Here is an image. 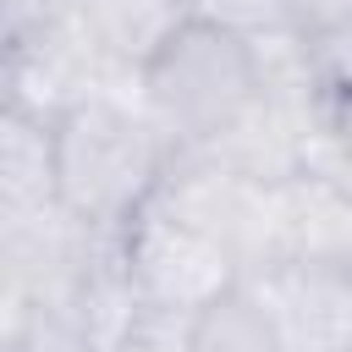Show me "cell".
<instances>
[{
  "mask_svg": "<svg viewBox=\"0 0 352 352\" xmlns=\"http://www.w3.org/2000/svg\"><path fill=\"white\" fill-rule=\"evenodd\" d=\"M192 352H286L280 319L253 275L192 314Z\"/></svg>",
  "mask_w": 352,
  "mask_h": 352,
  "instance_id": "cell-8",
  "label": "cell"
},
{
  "mask_svg": "<svg viewBox=\"0 0 352 352\" xmlns=\"http://www.w3.org/2000/svg\"><path fill=\"white\" fill-rule=\"evenodd\" d=\"M55 132V198L94 231H121L170 176L176 143L148 104L121 88H94L50 116Z\"/></svg>",
  "mask_w": 352,
  "mask_h": 352,
  "instance_id": "cell-1",
  "label": "cell"
},
{
  "mask_svg": "<svg viewBox=\"0 0 352 352\" xmlns=\"http://www.w3.org/2000/svg\"><path fill=\"white\" fill-rule=\"evenodd\" d=\"M286 11L297 33H324V28L352 22V0H286Z\"/></svg>",
  "mask_w": 352,
  "mask_h": 352,
  "instance_id": "cell-11",
  "label": "cell"
},
{
  "mask_svg": "<svg viewBox=\"0 0 352 352\" xmlns=\"http://www.w3.org/2000/svg\"><path fill=\"white\" fill-rule=\"evenodd\" d=\"M82 0H6V22L16 16H55V11H77Z\"/></svg>",
  "mask_w": 352,
  "mask_h": 352,
  "instance_id": "cell-12",
  "label": "cell"
},
{
  "mask_svg": "<svg viewBox=\"0 0 352 352\" xmlns=\"http://www.w3.org/2000/svg\"><path fill=\"white\" fill-rule=\"evenodd\" d=\"M121 258H126L138 302L160 308V314H182V319H192L220 292H231L236 280H248L242 264L209 231H198L176 209H165L160 198H148L121 226Z\"/></svg>",
  "mask_w": 352,
  "mask_h": 352,
  "instance_id": "cell-3",
  "label": "cell"
},
{
  "mask_svg": "<svg viewBox=\"0 0 352 352\" xmlns=\"http://www.w3.org/2000/svg\"><path fill=\"white\" fill-rule=\"evenodd\" d=\"M253 280L280 319L286 352H352V270L280 258Z\"/></svg>",
  "mask_w": 352,
  "mask_h": 352,
  "instance_id": "cell-4",
  "label": "cell"
},
{
  "mask_svg": "<svg viewBox=\"0 0 352 352\" xmlns=\"http://www.w3.org/2000/svg\"><path fill=\"white\" fill-rule=\"evenodd\" d=\"M60 209L55 198V132L50 116L6 104L0 116V220Z\"/></svg>",
  "mask_w": 352,
  "mask_h": 352,
  "instance_id": "cell-7",
  "label": "cell"
},
{
  "mask_svg": "<svg viewBox=\"0 0 352 352\" xmlns=\"http://www.w3.org/2000/svg\"><path fill=\"white\" fill-rule=\"evenodd\" d=\"M138 99L165 126L176 154H204V148L226 143L264 104L258 44L236 28L192 11L187 28L138 77Z\"/></svg>",
  "mask_w": 352,
  "mask_h": 352,
  "instance_id": "cell-2",
  "label": "cell"
},
{
  "mask_svg": "<svg viewBox=\"0 0 352 352\" xmlns=\"http://www.w3.org/2000/svg\"><path fill=\"white\" fill-rule=\"evenodd\" d=\"M192 6H198L204 16H214V22L236 28V33H248V38H264V33L292 28L286 0H192Z\"/></svg>",
  "mask_w": 352,
  "mask_h": 352,
  "instance_id": "cell-10",
  "label": "cell"
},
{
  "mask_svg": "<svg viewBox=\"0 0 352 352\" xmlns=\"http://www.w3.org/2000/svg\"><path fill=\"white\" fill-rule=\"evenodd\" d=\"M104 352H192V319L160 314V308H138V319Z\"/></svg>",
  "mask_w": 352,
  "mask_h": 352,
  "instance_id": "cell-9",
  "label": "cell"
},
{
  "mask_svg": "<svg viewBox=\"0 0 352 352\" xmlns=\"http://www.w3.org/2000/svg\"><path fill=\"white\" fill-rule=\"evenodd\" d=\"M198 6L192 0H82V33L94 44V60L104 72V82H132L154 66V55L187 28Z\"/></svg>",
  "mask_w": 352,
  "mask_h": 352,
  "instance_id": "cell-6",
  "label": "cell"
},
{
  "mask_svg": "<svg viewBox=\"0 0 352 352\" xmlns=\"http://www.w3.org/2000/svg\"><path fill=\"white\" fill-rule=\"evenodd\" d=\"M275 231L280 258L352 270V182L330 165L292 170L286 182H275Z\"/></svg>",
  "mask_w": 352,
  "mask_h": 352,
  "instance_id": "cell-5",
  "label": "cell"
}]
</instances>
